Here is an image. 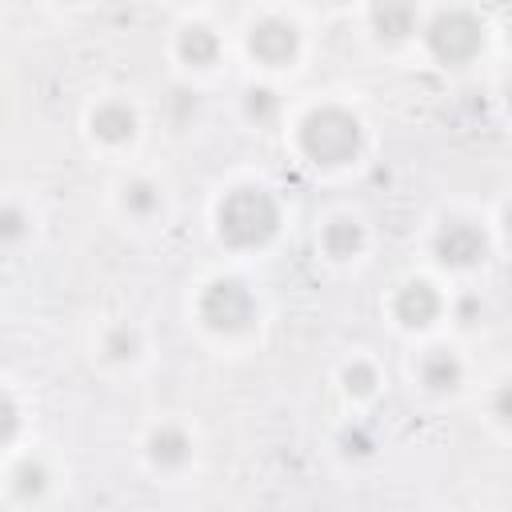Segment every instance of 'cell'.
I'll return each mask as SVG.
<instances>
[{"label":"cell","mask_w":512,"mask_h":512,"mask_svg":"<svg viewBox=\"0 0 512 512\" xmlns=\"http://www.w3.org/2000/svg\"><path fill=\"white\" fill-rule=\"evenodd\" d=\"M4 236H8V240H16V236H20V212H16V208H8V212H4Z\"/></svg>","instance_id":"ffe728a7"},{"label":"cell","mask_w":512,"mask_h":512,"mask_svg":"<svg viewBox=\"0 0 512 512\" xmlns=\"http://www.w3.org/2000/svg\"><path fill=\"white\" fill-rule=\"evenodd\" d=\"M496 416L512 424V380H508V384H504V388L496 392Z\"/></svg>","instance_id":"d6986e66"},{"label":"cell","mask_w":512,"mask_h":512,"mask_svg":"<svg viewBox=\"0 0 512 512\" xmlns=\"http://www.w3.org/2000/svg\"><path fill=\"white\" fill-rule=\"evenodd\" d=\"M92 132L100 140H108V144H120V140H128L136 132V116H132L128 104H104V108L92 112Z\"/></svg>","instance_id":"9c48e42d"},{"label":"cell","mask_w":512,"mask_h":512,"mask_svg":"<svg viewBox=\"0 0 512 512\" xmlns=\"http://www.w3.org/2000/svg\"><path fill=\"white\" fill-rule=\"evenodd\" d=\"M436 312H440V296H436V288H432V284L412 280V284H404V288H400V296H396V316H400L404 324L420 328V324H428Z\"/></svg>","instance_id":"52a82bcc"},{"label":"cell","mask_w":512,"mask_h":512,"mask_svg":"<svg viewBox=\"0 0 512 512\" xmlns=\"http://www.w3.org/2000/svg\"><path fill=\"white\" fill-rule=\"evenodd\" d=\"M300 144L320 164H344L360 148V120L344 108H316L300 128Z\"/></svg>","instance_id":"7a4b0ae2"},{"label":"cell","mask_w":512,"mask_h":512,"mask_svg":"<svg viewBox=\"0 0 512 512\" xmlns=\"http://www.w3.org/2000/svg\"><path fill=\"white\" fill-rule=\"evenodd\" d=\"M420 376H424V384H428L432 392H448V388L460 384V360H456L452 352H444V348H432V352L420 360Z\"/></svg>","instance_id":"30bf717a"},{"label":"cell","mask_w":512,"mask_h":512,"mask_svg":"<svg viewBox=\"0 0 512 512\" xmlns=\"http://www.w3.org/2000/svg\"><path fill=\"white\" fill-rule=\"evenodd\" d=\"M436 256L452 268H464V264H476L484 256V232L464 224V220H452L436 232Z\"/></svg>","instance_id":"5b68a950"},{"label":"cell","mask_w":512,"mask_h":512,"mask_svg":"<svg viewBox=\"0 0 512 512\" xmlns=\"http://www.w3.org/2000/svg\"><path fill=\"white\" fill-rule=\"evenodd\" d=\"M16 480H20L16 492H40V488H44V468H36V464L28 468V464H24V468L16 472Z\"/></svg>","instance_id":"ac0fdd59"},{"label":"cell","mask_w":512,"mask_h":512,"mask_svg":"<svg viewBox=\"0 0 512 512\" xmlns=\"http://www.w3.org/2000/svg\"><path fill=\"white\" fill-rule=\"evenodd\" d=\"M244 108H248L252 120H272L276 116V96L268 88H252L248 100H244Z\"/></svg>","instance_id":"9a60e30c"},{"label":"cell","mask_w":512,"mask_h":512,"mask_svg":"<svg viewBox=\"0 0 512 512\" xmlns=\"http://www.w3.org/2000/svg\"><path fill=\"white\" fill-rule=\"evenodd\" d=\"M508 28H512V24H508Z\"/></svg>","instance_id":"cb8c5ba5"},{"label":"cell","mask_w":512,"mask_h":512,"mask_svg":"<svg viewBox=\"0 0 512 512\" xmlns=\"http://www.w3.org/2000/svg\"><path fill=\"white\" fill-rule=\"evenodd\" d=\"M16 432V404L12 400H4V440Z\"/></svg>","instance_id":"44dd1931"},{"label":"cell","mask_w":512,"mask_h":512,"mask_svg":"<svg viewBox=\"0 0 512 512\" xmlns=\"http://www.w3.org/2000/svg\"><path fill=\"white\" fill-rule=\"evenodd\" d=\"M124 204H128V212L148 216V212L160 204V196H156V188H152L148 180H136V184H128V188H124Z\"/></svg>","instance_id":"5bb4252c"},{"label":"cell","mask_w":512,"mask_h":512,"mask_svg":"<svg viewBox=\"0 0 512 512\" xmlns=\"http://www.w3.org/2000/svg\"><path fill=\"white\" fill-rule=\"evenodd\" d=\"M372 24H376L380 36L400 40V36L412 32L416 8H412V0H376V4H372Z\"/></svg>","instance_id":"ba28073f"},{"label":"cell","mask_w":512,"mask_h":512,"mask_svg":"<svg viewBox=\"0 0 512 512\" xmlns=\"http://www.w3.org/2000/svg\"><path fill=\"white\" fill-rule=\"evenodd\" d=\"M504 224H508V236H512V204H508V212H504Z\"/></svg>","instance_id":"7402d4cb"},{"label":"cell","mask_w":512,"mask_h":512,"mask_svg":"<svg viewBox=\"0 0 512 512\" xmlns=\"http://www.w3.org/2000/svg\"><path fill=\"white\" fill-rule=\"evenodd\" d=\"M508 100H512V84H508Z\"/></svg>","instance_id":"603a6c76"},{"label":"cell","mask_w":512,"mask_h":512,"mask_svg":"<svg viewBox=\"0 0 512 512\" xmlns=\"http://www.w3.org/2000/svg\"><path fill=\"white\" fill-rule=\"evenodd\" d=\"M480 44H484V28H480V20H476L472 12L452 8V12H440V16L428 24V48H432L444 64H464V60H472V56L480 52Z\"/></svg>","instance_id":"3957f363"},{"label":"cell","mask_w":512,"mask_h":512,"mask_svg":"<svg viewBox=\"0 0 512 512\" xmlns=\"http://www.w3.org/2000/svg\"><path fill=\"white\" fill-rule=\"evenodd\" d=\"M344 384H348V392H372L376 372H372L368 364H352V368L344 372Z\"/></svg>","instance_id":"e0dca14e"},{"label":"cell","mask_w":512,"mask_h":512,"mask_svg":"<svg viewBox=\"0 0 512 512\" xmlns=\"http://www.w3.org/2000/svg\"><path fill=\"white\" fill-rule=\"evenodd\" d=\"M136 344H140V340H136V332L116 328V332L108 336V344H104V348H108V356H112V360H132V356H136Z\"/></svg>","instance_id":"2e32d148"},{"label":"cell","mask_w":512,"mask_h":512,"mask_svg":"<svg viewBox=\"0 0 512 512\" xmlns=\"http://www.w3.org/2000/svg\"><path fill=\"white\" fill-rule=\"evenodd\" d=\"M296 28L288 24V20H260L256 28H252V36H248V48L256 52V60H264V64H284V60H292L296 56Z\"/></svg>","instance_id":"8992f818"},{"label":"cell","mask_w":512,"mask_h":512,"mask_svg":"<svg viewBox=\"0 0 512 512\" xmlns=\"http://www.w3.org/2000/svg\"><path fill=\"white\" fill-rule=\"evenodd\" d=\"M252 308H256L252 292L240 280H216V284H208V292L200 300V316L216 332H240L252 320Z\"/></svg>","instance_id":"277c9868"},{"label":"cell","mask_w":512,"mask_h":512,"mask_svg":"<svg viewBox=\"0 0 512 512\" xmlns=\"http://www.w3.org/2000/svg\"><path fill=\"white\" fill-rule=\"evenodd\" d=\"M188 448L192 444H188V436L180 428H156L152 440H148V452H152L156 464H180L188 456Z\"/></svg>","instance_id":"7c38bea8"},{"label":"cell","mask_w":512,"mask_h":512,"mask_svg":"<svg viewBox=\"0 0 512 512\" xmlns=\"http://www.w3.org/2000/svg\"><path fill=\"white\" fill-rule=\"evenodd\" d=\"M360 240H364V232H360L356 220H332V224L324 228V248H328L332 256H352V252L360 248Z\"/></svg>","instance_id":"4fadbf2b"},{"label":"cell","mask_w":512,"mask_h":512,"mask_svg":"<svg viewBox=\"0 0 512 512\" xmlns=\"http://www.w3.org/2000/svg\"><path fill=\"white\" fill-rule=\"evenodd\" d=\"M280 224V212H276V200L264 192V188H236L224 196L220 204V232L228 244H264Z\"/></svg>","instance_id":"6da1fadb"},{"label":"cell","mask_w":512,"mask_h":512,"mask_svg":"<svg viewBox=\"0 0 512 512\" xmlns=\"http://www.w3.org/2000/svg\"><path fill=\"white\" fill-rule=\"evenodd\" d=\"M216 52H220V40H216V32H208L204 24H192V28L180 32V56H184L188 64H212Z\"/></svg>","instance_id":"8fae6325"}]
</instances>
